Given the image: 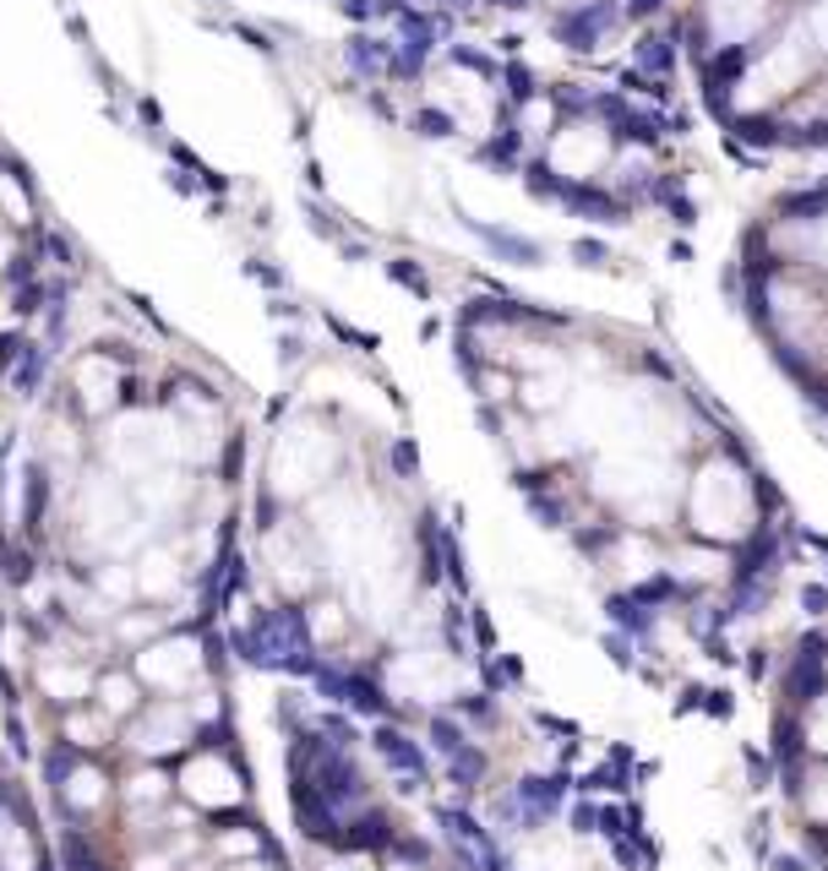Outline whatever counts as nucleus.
Listing matches in <instances>:
<instances>
[{
  "label": "nucleus",
  "mask_w": 828,
  "mask_h": 871,
  "mask_svg": "<svg viewBox=\"0 0 828 871\" xmlns=\"http://www.w3.org/2000/svg\"><path fill=\"white\" fill-rule=\"evenodd\" d=\"M741 762H747V773H752V790H763V784L774 779V768H769V757H763V751H752V746H747V751H741Z\"/></svg>",
  "instance_id": "2eb2a0df"
},
{
  "label": "nucleus",
  "mask_w": 828,
  "mask_h": 871,
  "mask_svg": "<svg viewBox=\"0 0 828 871\" xmlns=\"http://www.w3.org/2000/svg\"><path fill=\"white\" fill-rule=\"evenodd\" d=\"M703 709H708L714 720H730V709H736V703H730V692H703Z\"/></svg>",
  "instance_id": "4be33fe9"
},
{
  "label": "nucleus",
  "mask_w": 828,
  "mask_h": 871,
  "mask_svg": "<svg viewBox=\"0 0 828 871\" xmlns=\"http://www.w3.org/2000/svg\"><path fill=\"white\" fill-rule=\"evenodd\" d=\"M562 801H567V773H529V779L512 784L507 801H497V817L529 834V828H540L545 817H556Z\"/></svg>",
  "instance_id": "f03ea898"
},
{
  "label": "nucleus",
  "mask_w": 828,
  "mask_h": 871,
  "mask_svg": "<svg viewBox=\"0 0 828 871\" xmlns=\"http://www.w3.org/2000/svg\"><path fill=\"white\" fill-rule=\"evenodd\" d=\"M5 578L27 582V578H33V556H27V551H11V556H5Z\"/></svg>",
  "instance_id": "aec40b11"
},
{
  "label": "nucleus",
  "mask_w": 828,
  "mask_h": 871,
  "mask_svg": "<svg viewBox=\"0 0 828 871\" xmlns=\"http://www.w3.org/2000/svg\"><path fill=\"white\" fill-rule=\"evenodd\" d=\"M436 823H442V834H447V845H453V856L464 861L469 871H507V861H501L497 839L469 817V812H458V806H442L436 812Z\"/></svg>",
  "instance_id": "7ed1b4c3"
},
{
  "label": "nucleus",
  "mask_w": 828,
  "mask_h": 871,
  "mask_svg": "<svg viewBox=\"0 0 828 871\" xmlns=\"http://www.w3.org/2000/svg\"><path fill=\"white\" fill-rule=\"evenodd\" d=\"M802 610L807 615H828V582H807L802 588Z\"/></svg>",
  "instance_id": "f3484780"
},
{
  "label": "nucleus",
  "mask_w": 828,
  "mask_h": 871,
  "mask_svg": "<svg viewBox=\"0 0 828 871\" xmlns=\"http://www.w3.org/2000/svg\"><path fill=\"white\" fill-rule=\"evenodd\" d=\"M480 235H486V246H491V251L512 257V262H523V268H529V262H540V246H534V240H518V235H507V229H480Z\"/></svg>",
  "instance_id": "9d476101"
},
{
  "label": "nucleus",
  "mask_w": 828,
  "mask_h": 871,
  "mask_svg": "<svg viewBox=\"0 0 828 871\" xmlns=\"http://www.w3.org/2000/svg\"><path fill=\"white\" fill-rule=\"evenodd\" d=\"M605 615H611V626L627 632V637H649V632H655V610L638 604L633 593H611V599H605Z\"/></svg>",
  "instance_id": "6e6552de"
},
{
  "label": "nucleus",
  "mask_w": 828,
  "mask_h": 871,
  "mask_svg": "<svg viewBox=\"0 0 828 871\" xmlns=\"http://www.w3.org/2000/svg\"><path fill=\"white\" fill-rule=\"evenodd\" d=\"M655 5H660V0H627V11H633V16H649Z\"/></svg>",
  "instance_id": "5701e85b"
},
{
  "label": "nucleus",
  "mask_w": 828,
  "mask_h": 871,
  "mask_svg": "<svg viewBox=\"0 0 828 871\" xmlns=\"http://www.w3.org/2000/svg\"><path fill=\"white\" fill-rule=\"evenodd\" d=\"M616 27V5L611 0H589V5H572L556 16V38L567 49H600V38Z\"/></svg>",
  "instance_id": "39448f33"
},
{
  "label": "nucleus",
  "mask_w": 828,
  "mask_h": 871,
  "mask_svg": "<svg viewBox=\"0 0 828 871\" xmlns=\"http://www.w3.org/2000/svg\"><path fill=\"white\" fill-rule=\"evenodd\" d=\"M807 545H813V551H818V556L828 562V534H807Z\"/></svg>",
  "instance_id": "b1692460"
},
{
  "label": "nucleus",
  "mask_w": 828,
  "mask_h": 871,
  "mask_svg": "<svg viewBox=\"0 0 828 871\" xmlns=\"http://www.w3.org/2000/svg\"><path fill=\"white\" fill-rule=\"evenodd\" d=\"M66 871H104L99 867V856H93L77 834H66Z\"/></svg>",
  "instance_id": "ddd939ff"
},
{
  "label": "nucleus",
  "mask_w": 828,
  "mask_h": 871,
  "mask_svg": "<svg viewBox=\"0 0 828 871\" xmlns=\"http://www.w3.org/2000/svg\"><path fill=\"white\" fill-rule=\"evenodd\" d=\"M71 762H77V757H71V746H55V751H49V784H66Z\"/></svg>",
  "instance_id": "a211bd4d"
},
{
  "label": "nucleus",
  "mask_w": 828,
  "mask_h": 871,
  "mask_svg": "<svg viewBox=\"0 0 828 871\" xmlns=\"http://www.w3.org/2000/svg\"><path fill=\"white\" fill-rule=\"evenodd\" d=\"M393 839H398L393 817H387V812H365V806H354V812L338 823V834H332L338 850H387Z\"/></svg>",
  "instance_id": "0eeeda50"
},
{
  "label": "nucleus",
  "mask_w": 828,
  "mask_h": 871,
  "mask_svg": "<svg viewBox=\"0 0 828 871\" xmlns=\"http://www.w3.org/2000/svg\"><path fill=\"white\" fill-rule=\"evenodd\" d=\"M415 126H420V137H453V115H442V110H420Z\"/></svg>",
  "instance_id": "4468645a"
},
{
  "label": "nucleus",
  "mask_w": 828,
  "mask_h": 871,
  "mask_svg": "<svg viewBox=\"0 0 828 871\" xmlns=\"http://www.w3.org/2000/svg\"><path fill=\"white\" fill-rule=\"evenodd\" d=\"M235 654L246 665H262V670H300V676L317 670L311 632H306L300 610H268V615H257L246 632H235Z\"/></svg>",
  "instance_id": "f257e3e1"
},
{
  "label": "nucleus",
  "mask_w": 828,
  "mask_h": 871,
  "mask_svg": "<svg viewBox=\"0 0 828 871\" xmlns=\"http://www.w3.org/2000/svg\"><path fill=\"white\" fill-rule=\"evenodd\" d=\"M371 746H376V757L398 773V790H420V784H426V751H420L404 729L382 725L376 735H371Z\"/></svg>",
  "instance_id": "423d86ee"
},
{
  "label": "nucleus",
  "mask_w": 828,
  "mask_h": 871,
  "mask_svg": "<svg viewBox=\"0 0 828 871\" xmlns=\"http://www.w3.org/2000/svg\"><path fill=\"white\" fill-rule=\"evenodd\" d=\"M458 709H464L469 720H497V709H491V698H486V692H469Z\"/></svg>",
  "instance_id": "412c9836"
},
{
  "label": "nucleus",
  "mask_w": 828,
  "mask_h": 871,
  "mask_svg": "<svg viewBox=\"0 0 828 871\" xmlns=\"http://www.w3.org/2000/svg\"><path fill=\"white\" fill-rule=\"evenodd\" d=\"M824 687H828V637L807 632L802 648L785 659V698H791V709H807V703L824 698Z\"/></svg>",
  "instance_id": "20e7f679"
},
{
  "label": "nucleus",
  "mask_w": 828,
  "mask_h": 871,
  "mask_svg": "<svg viewBox=\"0 0 828 871\" xmlns=\"http://www.w3.org/2000/svg\"><path fill=\"white\" fill-rule=\"evenodd\" d=\"M431 746H436L442 757H453L458 746H469V735H464V725H458L453 714H436V720H431Z\"/></svg>",
  "instance_id": "f8f14e48"
},
{
  "label": "nucleus",
  "mask_w": 828,
  "mask_h": 871,
  "mask_svg": "<svg viewBox=\"0 0 828 871\" xmlns=\"http://www.w3.org/2000/svg\"><path fill=\"white\" fill-rule=\"evenodd\" d=\"M594 828H600V806L578 801V806H572V834H594Z\"/></svg>",
  "instance_id": "6ab92c4d"
},
{
  "label": "nucleus",
  "mask_w": 828,
  "mask_h": 871,
  "mask_svg": "<svg viewBox=\"0 0 828 871\" xmlns=\"http://www.w3.org/2000/svg\"><path fill=\"white\" fill-rule=\"evenodd\" d=\"M497 5H507V11H518V5H529V0H497Z\"/></svg>",
  "instance_id": "393cba45"
},
{
  "label": "nucleus",
  "mask_w": 828,
  "mask_h": 871,
  "mask_svg": "<svg viewBox=\"0 0 828 871\" xmlns=\"http://www.w3.org/2000/svg\"><path fill=\"white\" fill-rule=\"evenodd\" d=\"M670 60H676V49H670V38H665V33H649V38L638 44V66H644V71L670 77Z\"/></svg>",
  "instance_id": "9b49d317"
},
{
  "label": "nucleus",
  "mask_w": 828,
  "mask_h": 871,
  "mask_svg": "<svg viewBox=\"0 0 828 871\" xmlns=\"http://www.w3.org/2000/svg\"><path fill=\"white\" fill-rule=\"evenodd\" d=\"M605 654H611L622 670H633V637H627V632H611V637H605Z\"/></svg>",
  "instance_id": "dca6fc26"
},
{
  "label": "nucleus",
  "mask_w": 828,
  "mask_h": 871,
  "mask_svg": "<svg viewBox=\"0 0 828 871\" xmlns=\"http://www.w3.org/2000/svg\"><path fill=\"white\" fill-rule=\"evenodd\" d=\"M486 768H491V762H486V751H480L475 740L447 757V779H453L458 790H480V784H486Z\"/></svg>",
  "instance_id": "1a4fd4ad"
}]
</instances>
